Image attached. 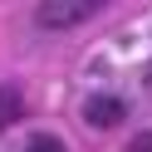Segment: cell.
<instances>
[{"label": "cell", "mask_w": 152, "mask_h": 152, "mask_svg": "<svg viewBox=\"0 0 152 152\" xmlns=\"http://www.w3.org/2000/svg\"><path fill=\"white\" fill-rule=\"evenodd\" d=\"M147 88H152V64H147Z\"/></svg>", "instance_id": "cell-6"}, {"label": "cell", "mask_w": 152, "mask_h": 152, "mask_svg": "<svg viewBox=\"0 0 152 152\" xmlns=\"http://www.w3.org/2000/svg\"><path fill=\"white\" fill-rule=\"evenodd\" d=\"M20 113H25L20 88H15V83H0V132L10 128V123H20Z\"/></svg>", "instance_id": "cell-3"}, {"label": "cell", "mask_w": 152, "mask_h": 152, "mask_svg": "<svg viewBox=\"0 0 152 152\" xmlns=\"http://www.w3.org/2000/svg\"><path fill=\"white\" fill-rule=\"evenodd\" d=\"M25 152H69V147H64L59 132H34V137L25 142Z\"/></svg>", "instance_id": "cell-4"}, {"label": "cell", "mask_w": 152, "mask_h": 152, "mask_svg": "<svg viewBox=\"0 0 152 152\" xmlns=\"http://www.w3.org/2000/svg\"><path fill=\"white\" fill-rule=\"evenodd\" d=\"M93 15H98V0H44V5H34L39 30H74V25L93 20Z\"/></svg>", "instance_id": "cell-1"}, {"label": "cell", "mask_w": 152, "mask_h": 152, "mask_svg": "<svg viewBox=\"0 0 152 152\" xmlns=\"http://www.w3.org/2000/svg\"><path fill=\"white\" fill-rule=\"evenodd\" d=\"M123 118H128V103L113 98V93H88L83 98V123L88 128H118Z\"/></svg>", "instance_id": "cell-2"}, {"label": "cell", "mask_w": 152, "mask_h": 152, "mask_svg": "<svg viewBox=\"0 0 152 152\" xmlns=\"http://www.w3.org/2000/svg\"><path fill=\"white\" fill-rule=\"evenodd\" d=\"M128 152H152V132H137V137H132V147Z\"/></svg>", "instance_id": "cell-5"}]
</instances>
